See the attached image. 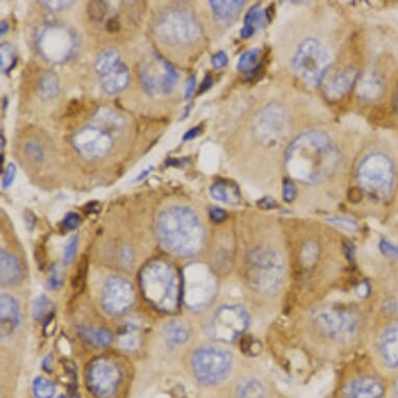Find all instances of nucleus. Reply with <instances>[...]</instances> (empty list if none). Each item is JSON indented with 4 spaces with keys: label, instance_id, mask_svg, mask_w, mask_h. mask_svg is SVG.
<instances>
[{
    "label": "nucleus",
    "instance_id": "f257e3e1",
    "mask_svg": "<svg viewBox=\"0 0 398 398\" xmlns=\"http://www.w3.org/2000/svg\"><path fill=\"white\" fill-rule=\"evenodd\" d=\"M340 155L329 135L310 130L297 137L286 153V168L293 179L319 183L329 177L339 164Z\"/></svg>",
    "mask_w": 398,
    "mask_h": 398
},
{
    "label": "nucleus",
    "instance_id": "f03ea898",
    "mask_svg": "<svg viewBox=\"0 0 398 398\" xmlns=\"http://www.w3.org/2000/svg\"><path fill=\"white\" fill-rule=\"evenodd\" d=\"M157 234L167 250L177 256H193L203 247L205 232L189 207H171L160 214Z\"/></svg>",
    "mask_w": 398,
    "mask_h": 398
},
{
    "label": "nucleus",
    "instance_id": "7ed1b4c3",
    "mask_svg": "<svg viewBox=\"0 0 398 398\" xmlns=\"http://www.w3.org/2000/svg\"><path fill=\"white\" fill-rule=\"evenodd\" d=\"M140 284L146 301L160 311L172 313L179 309L181 282L177 271L166 262L147 264L141 271Z\"/></svg>",
    "mask_w": 398,
    "mask_h": 398
},
{
    "label": "nucleus",
    "instance_id": "20e7f679",
    "mask_svg": "<svg viewBox=\"0 0 398 398\" xmlns=\"http://www.w3.org/2000/svg\"><path fill=\"white\" fill-rule=\"evenodd\" d=\"M248 284L261 294L279 292L284 280V262L279 252L271 248H260L249 254L246 263Z\"/></svg>",
    "mask_w": 398,
    "mask_h": 398
},
{
    "label": "nucleus",
    "instance_id": "39448f33",
    "mask_svg": "<svg viewBox=\"0 0 398 398\" xmlns=\"http://www.w3.org/2000/svg\"><path fill=\"white\" fill-rule=\"evenodd\" d=\"M358 181L364 191L370 196L384 198L389 195L394 181L392 162L383 153H371L361 163Z\"/></svg>",
    "mask_w": 398,
    "mask_h": 398
},
{
    "label": "nucleus",
    "instance_id": "423d86ee",
    "mask_svg": "<svg viewBox=\"0 0 398 398\" xmlns=\"http://www.w3.org/2000/svg\"><path fill=\"white\" fill-rule=\"evenodd\" d=\"M292 65L298 78L316 87L329 69V55L319 41L309 38L299 44Z\"/></svg>",
    "mask_w": 398,
    "mask_h": 398
},
{
    "label": "nucleus",
    "instance_id": "0eeeda50",
    "mask_svg": "<svg viewBox=\"0 0 398 398\" xmlns=\"http://www.w3.org/2000/svg\"><path fill=\"white\" fill-rule=\"evenodd\" d=\"M123 378L122 368L107 357L94 359L85 376L88 389L95 398H118Z\"/></svg>",
    "mask_w": 398,
    "mask_h": 398
},
{
    "label": "nucleus",
    "instance_id": "6e6552de",
    "mask_svg": "<svg viewBox=\"0 0 398 398\" xmlns=\"http://www.w3.org/2000/svg\"><path fill=\"white\" fill-rule=\"evenodd\" d=\"M232 368V354L221 348H201L192 359L194 376L205 386H214L224 382L230 376Z\"/></svg>",
    "mask_w": 398,
    "mask_h": 398
},
{
    "label": "nucleus",
    "instance_id": "1a4fd4ad",
    "mask_svg": "<svg viewBox=\"0 0 398 398\" xmlns=\"http://www.w3.org/2000/svg\"><path fill=\"white\" fill-rule=\"evenodd\" d=\"M249 327V315L241 306H222L207 325V334L214 341L231 343L238 339Z\"/></svg>",
    "mask_w": 398,
    "mask_h": 398
},
{
    "label": "nucleus",
    "instance_id": "9d476101",
    "mask_svg": "<svg viewBox=\"0 0 398 398\" xmlns=\"http://www.w3.org/2000/svg\"><path fill=\"white\" fill-rule=\"evenodd\" d=\"M314 321L323 334L336 340L350 339L359 327L354 312L337 307L319 308L314 314Z\"/></svg>",
    "mask_w": 398,
    "mask_h": 398
},
{
    "label": "nucleus",
    "instance_id": "9b49d317",
    "mask_svg": "<svg viewBox=\"0 0 398 398\" xmlns=\"http://www.w3.org/2000/svg\"><path fill=\"white\" fill-rule=\"evenodd\" d=\"M140 78L147 91L168 94L174 89L179 74L170 62L156 55L151 61L141 66Z\"/></svg>",
    "mask_w": 398,
    "mask_h": 398
},
{
    "label": "nucleus",
    "instance_id": "f8f14e48",
    "mask_svg": "<svg viewBox=\"0 0 398 398\" xmlns=\"http://www.w3.org/2000/svg\"><path fill=\"white\" fill-rule=\"evenodd\" d=\"M290 117L279 104H271L263 109L256 122V132L267 144L280 142L288 134Z\"/></svg>",
    "mask_w": 398,
    "mask_h": 398
},
{
    "label": "nucleus",
    "instance_id": "ddd939ff",
    "mask_svg": "<svg viewBox=\"0 0 398 398\" xmlns=\"http://www.w3.org/2000/svg\"><path fill=\"white\" fill-rule=\"evenodd\" d=\"M134 288L128 280L112 277L107 280L102 292V306L107 313L117 316L123 314L134 303Z\"/></svg>",
    "mask_w": 398,
    "mask_h": 398
},
{
    "label": "nucleus",
    "instance_id": "4468645a",
    "mask_svg": "<svg viewBox=\"0 0 398 398\" xmlns=\"http://www.w3.org/2000/svg\"><path fill=\"white\" fill-rule=\"evenodd\" d=\"M76 151L85 159L95 160L104 157L112 149V139L104 130L96 128L81 130L72 139Z\"/></svg>",
    "mask_w": 398,
    "mask_h": 398
},
{
    "label": "nucleus",
    "instance_id": "2eb2a0df",
    "mask_svg": "<svg viewBox=\"0 0 398 398\" xmlns=\"http://www.w3.org/2000/svg\"><path fill=\"white\" fill-rule=\"evenodd\" d=\"M163 33L177 42L189 43L200 35L198 20L191 14L183 11H175L165 17L160 22Z\"/></svg>",
    "mask_w": 398,
    "mask_h": 398
},
{
    "label": "nucleus",
    "instance_id": "dca6fc26",
    "mask_svg": "<svg viewBox=\"0 0 398 398\" xmlns=\"http://www.w3.org/2000/svg\"><path fill=\"white\" fill-rule=\"evenodd\" d=\"M185 282H189V286L185 289L186 292H189L185 297L189 306L200 308L209 303L213 294L214 280L205 267L198 266V273H191L189 280Z\"/></svg>",
    "mask_w": 398,
    "mask_h": 398
},
{
    "label": "nucleus",
    "instance_id": "f3484780",
    "mask_svg": "<svg viewBox=\"0 0 398 398\" xmlns=\"http://www.w3.org/2000/svg\"><path fill=\"white\" fill-rule=\"evenodd\" d=\"M384 386L372 376H362L344 388L341 398H382Z\"/></svg>",
    "mask_w": 398,
    "mask_h": 398
},
{
    "label": "nucleus",
    "instance_id": "a211bd4d",
    "mask_svg": "<svg viewBox=\"0 0 398 398\" xmlns=\"http://www.w3.org/2000/svg\"><path fill=\"white\" fill-rule=\"evenodd\" d=\"M358 71L355 68H346L341 74L331 78L325 85V95L331 100H338L345 96L356 83Z\"/></svg>",
    "mask_w": 398,
    "mask_h": 398
},
{
    "label": "nucleus",
    "instance_id": "6ab92c4d",
    "mask_svg": "<svg viewBox=\"0 0 398 398\" xmlns=\"http://www.w3.org/2000/svg\"><path fill=\"white\" fill-rule=\"evenodd\" d=\"M380 352L388 367H398V322L385 329L380 336Z\"/></svg>",
    "mask_w": 398,
    "mask_h": 398
},
{
    "label": "nucleus",
    "instance_id": "aec40b11",
    "mask_svg": "<svg viewBox=\"0 0 398 398\" xmlns=\"http://www.w3.org/2000/svg\"><path fill=\"white\" fill-rule=\"evenodd\" d=\"M0 317H1V336H8L16 329L19 323V308L16 299L8 294H2L0 301Z\"/></svg>",
    "mask_w": 398,
    "mask_h": 398
},
{
    "label": "nucleus",
    "instance_id": "412c9836",
    "mask_svg": "<svg viewBox=\"0 0 398 398\" xmlns=\"http://www.w3.org/2000/svg\"><path fill=\"white\" fill-rule=\"evenodd\" d=\"M0 256L2 286H14L19 284L22 280V270L16 256L4 249H1Z\"/></svg>",
    "mask_w": 398,
    "mask_h": 398
},
{
    "label": "nucleus",
    "instance_id": "4be33fe9",
    "mask_svg": "<svg viewBox=\"0 0 398 398\" xmlns=\"http://www.w3.org/2000/svg\"><path fill=\"white\" fill-rule=\"evenodd\" d=\"M212 198L226 205H237L241 201L238 185L228 179L216 181L210 188Z\"/></svg>",
    "mask_w": 398,
    "mask_h": 398
},
{
    "label": "nucleus",
    "instance_id": "5701e85b",
    "mask_svg": "<svg viewBox=\"0 0 398 398\" xmlns=\"http://www.w3.org/2000/svg\"><path fill=\"white\" fill-rule=\"evenodd\" d=\"M130 70L124 64H120L116 69L102 76V88L106 93L114 95L123 91L130 83Z\"/></svg>",
    "mask_w": 398,
    "mask_h": 398
},
{
    "label": "nucleus",
    "instance_id": "b1692460",
    "mask_svg": "<svg viewBox=\"0 0 398 398\" xmlns=\"http://www.w3.org/2000/svg\"><path fill=\"white\" fill-rule=\"evenodd\" d=\"M265 18H266V13L263 12L260 6H254L250 8L244 18V27L240 32L241 37L243 39H248L254 35V33L264 25Z\"/></svg>",
    "mask_w": 398,
    "mask_h": 398
},
{
    "label": "nucleus",
    "instance_id": "393cba45",
    "mask_svg": "<svg viewBox=\"0 0 398 398\" xmlns=\"http://www.w3.org/2000/svg\"><path fill=\"white\" fill-rule=\"evenodd\" d=\"M81 339L95 348H106L112 342V335L106 329H94V327H81L78 329Z\"/></svg>",
    "mask_w": 398,
    "mask_h": 398
},
{
    "label": "nucleus",
    "instance_id": "a878e982",
    "mask_svg": "<svg viewBox=\"0 0 398 398\" xmlns=\"http://www.w3.org/2000/svg\"><path fill=\"white\" fill-rule=\"evenodd\" d=\"M120 53L115 48H109L102 51L95 61L96 72L100 76H104L116 69L120 65Z\"/></svg>",
    "mask_w": 398,
    "mask_h": 398
},
{
    "label": "nucleus",
    "instance_id": "bb28decb",
    "mask_svg": "<svg viewBox=\"0 0 398 398\" xmlns=\"http://www.w3.org/2000/svg\"><path fill=\"white\" fill-rule=\"evenodd\" d=\"M245 1L243 0H211L212 8L214 13L224 20L234 18L241 12Z\"/></svg>",
    "mask_w": 398,
    "mask_h": 398
},
{
    "label": "nucleus",
    "instance_id": "cd10ccee",
    "mask_svg": "<svg viewBox=\"0 0 398 398\" xmlns=\"http://www.w3.org/2000/svg\"><path fill=\"white\" fill-rule=\"evenodd\" d=\"M382 81L376 74H367V76H364L359 85V95L363 100H376L382 94Z\"/></svg>",
    "mask_w": 398,
    "mask_h": 398
},
{
    "label": "nucleus",
    "instance_id": "c85d7f7f",
    "mask_svg": "<svg viewBox=\"0 0 398 398\" xmlns=\"http://www.w3.org/2000/svg\"><path fill=\"white\" fill-rule=\"evenodd\" d=\"M60 92L59 76L55 72L47 71L41 76L39 94L42 100H50L57 97Z\"/></svg>",
    "mask_w": 398,
    "mask_h": 398
},
{
    "label": "nucleus",
    "instance_id": "c756f323",
    "mask_svg": "<svg viewBox=\"0 0 398 398\" xmlns=\"http://www.w3.org/2000/svg\"><path fill=\"white\" fill-rule=\"evenodd\" d=\"M190 333L181 322H170L165 327V337L167 342L172 345L185 343L189 339Z\"/></svg>",
    "mask_w": 398,
    "mask_h": 398
},
{
    "label": "nucleus",
    "instance_id": "7c9ffc66",
    "mask_svg": "<svg viewBox=\"0 0 398 398\" xmlns=\"http://www.w3.org/2000/svg\"><path fill=\"white\" fill-rule=\"evenodd\" d=\"M238 398H267V393L260 380L247 378L240 385Z\"/></svg>",
    "mask_w": 398,
    "mask_h": 398
},
{
    "label": "nucleus",
    "instance_id": "2f4dec72",
    "mask_svg": "<svg viewBox=\"0 0 398 398\" xmlns=\"http://www.w3.org/2000/svg\"><path fill=\"white\" fill-rule=\"evenodd\" d=\"M261 50L259 48L250 49L242 55L238 62V70L243 74H252L259 65Z\"/></svg>",
    "mask_w": 398,
    "mask_h": 398
},
{
    "label": "nucleus",
    "instance_id": "473e14b6",
    "mask_svg": "<svg viewBox=\"0 0 398 398\" xmlns=\"http://www.w3.org/2000/svg\"><path fill=\"white\" fill-rule=\"evenodd\" d=\"M33 391L37 398H53L55 395V386L47 378L38 376L34 380Z\"/></svg>",
    "mask_w": 398,
    "mask_h": 398
},
{
    "label": "nucleus",
    "instance_id": "72a5a7b5",
    "mask_svg": "<svg viewBox=\"0 0 398 398\" xmlns=\"http://www.w3.org/2000/svg\"><path fill=\"white\" fill-rule=\"evenodd\" d=\"M16 64V55H15V49L12 45L8 43H4L1 45V70L2 72L8 74Z\"/></svg>",
    "mask_w": 398,
    "mask_h": 398
},
{
    "label": "nucleus",
    "instance_id": "f704fd0d",
    "mask_svg": "<svg viewBox=\"0 0 398 398\" xmlns=\"http://www.w3.org/2000/svg\"><path fill=\"white\" fill-rule=\"evenodd\" d=\"M51 309H53V303L47 297L40 296L34 306V317L39 321L47 319L48 316L53 315Z\"/></svg>",
    "mask_w": 398,
    "mask_h": 398
},
{
    "label": "nucleus",
    "instance_id": "c9c22d12",
    "mask_svg": "<svg viewBox=\"0 0 398 398\" xmlns=\"http://www.w3.org/2000/svg\"><path fill=\"white\" fill-rule=\"evenodd\" d=\"M88 271V259L83 256L78 263V270L74 277H72L71 286L74 291H81L85 286V277Z\"/></svg>",
    "mask_w": 398,
    "mask_h": 398
},
{
    "label": "nucleus",
    "instance_id": "e433bc0d",
    "mask_svg": "<svg viewBox=\"0 0 398 398\" xmlns=\"http://www.w3.org/2000/svg\"><path fill=\"white\" fill-rule=\"evenodd\" d=\"M107 11L108 8L104 1H91L88 4V14L93 21H102L106 16Z\"/></svg>",
    "mask_w": 398,
    "mask_h": 398
},
{
    "label": "nucleus",
    "instance_id": "4c0bfd02",
    "mask_svg": "<svg viewBox=\"0 0 398 398\" xmlns=\"http://www.w3.org/2000/svg\"><path fill=\"white\" fill-rule=\"evenodd\" d=\"M78 237L74 236L66 244L65 248H64L63 254V263L65 265L69 264L72 260H74V256H76V250H78Z\"/></svg>",
    "mask_w": 398,
    "mask_h": 398
},
{
    "label": "nucleus",
    "instance_id": "58836bf2",
    "mask_svg": "<svg viewBox=\"0 0 398 398\" xmlns=\"http://www.w3.org/2000/svg\"><path fill=\"white\" fill-rule=\"evenodd\" d=\"M25 153L35 162H42L44 160V151L42 147L35 142H27L25 146Z\"/></svg>",
    "mask_w": 398,
    "mask_h": 398
},
{
    "label": "nucleus",
    "instance_id": "ea45409f",
    "mask_svg": "<svg viewBox=\"0 0 398 398\" xmlns=\"http://www.w3.org/2000/svg\"><path fill=\"white\" fill-rule=\"evenodd\" d=\"M329 221L331 222L334 226H338V228H343V230L350 231V232H354L358 228V224L355 220L348 219V218L344 217H331L329 218Z\"/></svg>",
    "mask_w": 398,
    "mask_h": 398
},
{
    "label": "nucleus",
    "instance_id": "a19ab883",
    "mask_svg": "<svg viewBox=\"0 0 398 398\" xmlns=\"http://www.w3.org/2000/svg\"><path fill=\"white\" fill-rule=\"evenodd\" d=\"M81 224V218L78 214L69 213L66 215V217L62 221V226H63L64 230L74 231L80 226Z\"/></svg>",
    "mask_w": 398,
    "mask_h": 398
},
{
    "label": "nucleus",
    "instance_id": "79ce46f5",
    "mask_svg": "<svg viewBox=\"0 0 398 398\" xmlns=\"http://www.w3.org/2000/svg\"><path fill=\"white\" fill-rule=\"evenodd\" d=\"M296 187L290 179H286L284 181V186H282V195H284V200L287 203H292L296 198Z\"/></svg>",
    "mask_w": 398,
    "mask_h": 398
},
{
    "label": "nucleus",
    "instance_id": "37998d69",
    "mask_svg": "<svg viewBox=\"0 0 398 398\" xmlns=\"http://www.w3.org/2000/svg\"><path fill=\"white\" fill-rule=\"evenodd\" d=\"M16 165L14 163H10L6 167V172H4V179H2V188L8 189L12 186L14 181L15 177H16Z\"/></svg>",
    "mask_w": 398,
    "mask_h": 398
},
{
    "label": "nucleus",
    "instance_id": "c03bdc74",
    "mask_svg": "<svg viewBox=\"0 0 398 398\" xmlns=\"http://www.w3.org/2000/svg\"><path fill=\"white\" fill-rule=\"evenodd\" d=\"M380 252L384 256L388 258L397 259L398 260V246L387 240H382L380 243Z\"/></svg>",
    "mask_w": 398,
    "mask_h": 398
},
{
    "label": "nucleus",
    "instance_id": "a18cd8bd",
    "mask_svg": "<svg viewBox=\"0 0 398 398\" xmlns=\"http://www.w3.org/2000/svg\"><path fill=\"white\" fill-rule=\"evenodd\" d=\"M228 62V55H226L224 51H219V53H216L212 57V64H213L214 68H216V69L224 68V66H226Z\"/></svg>",
    "mask_w": 398,
    "mask_h": 398
},
{
    "label": "nucleus",
    "instance_id": "49530a36",
    "mask_svg": "<svg viewBox=\"0 0 398 398\" xmlns=\"http://www.w3.org/2000/svg\"><path fill=\"white\" fill-rule=\"evenodd\" d=\"M210 217L216 224H221L228 217V214L224 210L219 209V207H212L210 209Z\"/></svg>",
    "mask_w": 398,
    "mask_h": 398
},
{
    "label": "nucleus",
    "instance_id": "de8ad7c7",
    "mask_svg": "<svg viewBox=\"0 0 398 398\" xmlns=\"http://www.w3.org/2000/svg\"><path fill=\"white\" fill-rule=\"evenodd\" d=\"M49 287L51 289H59L62 286V280L60 279L57 269L53 268L51 271L50 279L48 280Z\"/></svg>",
    "mask_w": 398,
    "mask_h": 398
},
{
    "label": "nucleus",
    "instance_id": "09e8293b",
    "mask_svg": "<svg viewBox=\"0 0 398 398\" xmlns=\"http://www.w3.org/2000/svg\"><path fill=\"white\" fill-rule=\"evenodd\" d=\"M196 88V78L195 76H192L191 78L188 80L187 87H186L185 91V98L189 100L190 98L193 95L194 91H195Z\"/></svg>",
    "mask_w": 398,
    "mask_h": 398
},
{
    "label": "nucleus",
    "instance_id": "8fccbe9b",
    "mask_svg": "<svg viewBox=\"0 0 398 398\" xmlns=\"http://www.w3.org/2000/svg\"><path fill=\"white\" fill-rule=\"evenodd\" d=\"M49 8H53V10H62V8H66V6H69L72 4V1H61V0H57V1H53V0H48V1H43Z\"/></svg>",
    "mask_w": 398,
    "mask_h": 398
},
{
    "label": "nucleus",
    "instance_id": "3c124183",
    "mask_svg": "<svg viewBox=\"0 0 398 398\" xmlns=\"http://www.w3.org/2000/svg\"><path fill=\"white\" fill-rule=\"evenodd\" d=\"M212 85H213V78L210 74H207L203 78V83H201L200 88H199V94H203V92L207 91L212 87Z\"/></svg>",
    "mask_w": 398,
    "mask_h": 398
},
{
    "label": "nucleus",
    "instance_id": "603ef678",
    "mask_svg": "<svg viewBox=\"0 0 398 398\" xmlns=\"http://www.w3.org/2000/svg\"><path fill=\"white\" fill-rule=\"evenodd\" d=\"M25 226L29 231L33 230L36 224V217L32 212H27L25 215Z\"/></svg>",
    "mask_w": 398,
    "mask_h": 398
},
{
    "label": "nucleus",
    "instance_id": "864d4df0",
    "mask_svg": "<svg viewBox=\"0 0 398 398\" xmlns=\"http://www.w3.org/2000/svg\"><path fill=\"white\" fill-rule=\"evenodd\" d=\"M107 29H108L110 33H117L120 31V23L116 18L110 19L107 23Z\"/></svg>",
    "mask_w": 398,
    "mask_h": 398
},
{
    "label": "nucleus",
    "instance_id": "5fc2aeb1",
    "mask_svg": "<svg viewBox=\"0 0 398 398\" xmlns=\"http://www.w3.org/2000/svg\"><path fill=\"white\" fill-rule=\"evenodd\" d=\"M199 132H200V128H193L191 130H188L185 135H184V141H190L195 139L198 136Z\"/></svg>",
    "mask_w": 398,
    "mask_h": 398
},
{
    "label": "nucleus",
    "instance_id": "6e6d98bb",
    "mask_svg": "<svg viewBox=\"0 0 398 398\" xmlns=\"http://www.w3.org/2000/svg\"><path fill=\"white\" fill-rule=\"evenodd\" d=\"M153 170V167H151V168L146 169V170L143 171V172H141L140 174H139L138 177L135 179V181H142V179H145V177H149V173H151Z\"/></svg>",
    "mask_w": 398,
    "mask_h": 398
},
{
    "label": "nucleus",
    "instance_id": "4d7b16f0",
    "mask_svg": "<svg viewBox=\"0 0 398 398\" xmlns=\"http://www.w3.org/2000/svg\"><path fill=\"white\" fill-rule=\"evenodd\" d=\"M10 27H8V23L6 21L2 20L0 23V34L4 36V34L8 33Z\"/></svg>",
    "mask_w": 398,
    "mask_h": 398
},
{
    "label": "nucleus",
    "instance_id": "13d9d810",
    "mask_svg": "<svg viewBox=\"0 0 398 398\" xmlns=\"http://www.w3.org/2000/svg\"><path fill=\"white\" fill-rule=\"evenodd\" d=\"M393 108H394L395 114H397L398 116V89L397 91V94H395L394 104H393Z\"/></svg>",
    "mask_w": 398,
    "mask_h": 398
},
{
    "label": "nucleus",
    "instance_id": "bf43d9fd",
    "mask_svg": "<svg viewBox=\"0 0 398 398\" xmlns=\"http://www.w3.org/2000/svg\"><path fill=\"white\" fill-rule=\"evenodd\" d=\"M393 398H398V380L395 384L394 389H393Z\"/></svg>",
    "mask_w": 398,
    "mask_h": 398
},
{
    "label": "nucleus",
    "instance_id": "052dcab7",
    "mask_svg": "<svg viewBox=\"0 0 398 398\" xmlns=\"http://www.w3.org/2000/svg\"><path fill=\"white\" fill-rule=\"evenodd\" d=\"M0 142H1L0 147H1L2 149H4V145H6V138H4V134L0 135Z\"/></svg>",
    "mask_w": 398,
    "mask_h": 398
}]
</instances>
